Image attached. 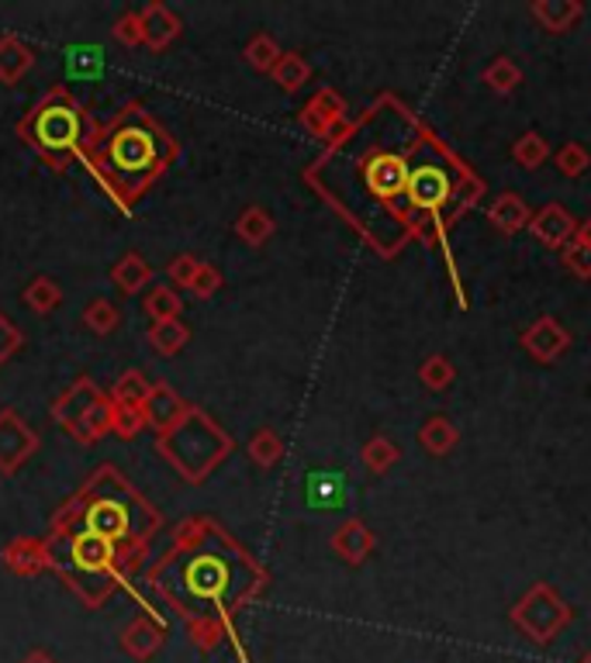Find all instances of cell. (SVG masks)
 Segmentation results:
<instances>
[{
	"label": "cell",
	"instance_id": "obj_12",
	"mask_svg": "<svg viewBox=\"0 0 591 663\" xmlns=\"http://www.w3.org/2000/svg\"><path fill=\"white\" fill-rule=\"evenodd\" d=\"M163 643H166V619H159V615H153V612L135 615V619L125 625V632H122V650H125L132 660H138V663L153 660V656L163 650Z\"/></svg>",
	"mask_w": 591,
	"mask_h": 663
},
{
	"label": "cell",
	"instance_id": "obj_13",
	"mask_svg": "<svg viewBox=\"0 0 591 663\" xmlns=\"http://www.w3.org/2000/svg\"><path fill=\"white\" fill-rule=\"evenodd\" d=\"M4 567L18 578H39L42 570L52 567V546L49 539H35V536H18L4 546Z\"/></svg>",
	"mask_w": 591,
	"mask_h": 663
},
{
	"label": "cell",
	"instance_id": "obj_26",
	"mask_svg": "<svg viewBox=\"0 0 591 663\" xmlns=\"http://www.w3.org/2000/svg\"><path fill=\"white\" fill-rule=\"evenodd\" d=\"M187 342H190V329L180 319L153 322V329H149V345H153L159 356H177Z\"/></svg>",
	"mask_w": 591,
	"mask_h": 663
},
{
	"label": "cell",
	"instance_id": "obj_18",
	"mask_svg": "<svg viewBox=\"0 0 591 663\" xmlns=\"http://www.w3.org/2000/svg\"><path fill=\"white\" fill-rule=\"evenodd\" d=\"M529 14L537 18V24L550 35H560L574 28L584 14V4L581 0H532L529 4Z\"/></svg>",
	"mask_w": 591,
	"mask_h": 663
},
{
	"label": "cell",
	"instance_id": "obj_33",
	"mask_svg": "<svg viewBox=\"0 0 591 663\" xmlns=\"http://www.w3.org/2000/svg\"><path fill=\"white\" fill-rule=\"evenodd\" d=\"M360 459H363V467H367L371 474H387L402 459V449L394 446L387 436H374L371 443H363Z\"/></svg>",
	"mask_w": 591,
	"mask_h": 663
},
{
	"label": "cell",
	"instance_id": "obj_19",
	"mask_svg": "<svg viewBox=\"0 0 591 663\" xmlns=\"http://www.w3.org/2000/svg\"><path fill=\"white\" fill-rule=\"evenodd\" d=\"M488 221L498 228L501 236H516V232H522V228H529L532 211L516 190H505L488 205Z\"/></svg>",
	"mask_w": 591,
	"mask_h": 663
},
{
	"label": "cell",
	"instance_id": "obj_29",
	"mask_svg": "<svg viewBox=\"0 0 591 663\" xmlns=\"http://www.w3.org/2000/svg\"><path fill=\"white\" fill-rule=\"evenodd\" d=\"M246 63L252 66V70H260V73H273V66L280 63V55H284V49L277 45V39L273 35H267V32H257L249 42H246Z\"/></svg>",
	"mask_w": 591,
	"mask_h": 663
},
{
	"label": "cell",
	"instance_id": "obj_27",
	"mask_svg": "<svg viewBox=\"0 0 591 663\" xmlns=\"http://www.w3.org/2000/svg\"><path fill=\"white\" fill-rule=\"evenodd\" d=\"M143 308H146V314H149L153 322H170V319H180L184 301H180V294H177V287L159 283V287H153V291L146 294Z\"/></svg>",
	"mask_w": 591,
	"mask_h": 663
},
{
	"label": "cell",
	"instance_id": "obj_3",
	"mask_svg": "<svg viewBox=\"0 0 591 663\" xmlns=\"http://www.w3.org/2000/svg\"><path fill=\"white\" fill-rule=\"evenodd\" d=\"M76 529L115 542L122 553V581H128L146 557L149 536L159 529V511L115 467H97V474L55 511L49 542L66 539Z\"/></svg>",
	"mask_w": 591,
	"mask_h": 663
},
{
	"label": "cell",
	"instance_id": "obj_32",
	"mask_svg": "<svg viewBox=\"0 0 591 663\" xmlns=\"http://www.w3.org/2000/svg\"><path fill=\"white\" fill-rule=\"evenodd\" d=\"M83 325H87L94 335H111L118 325H122V311L115 301L107 298H94L87 308H83Z\"/></svg>",
	"mask_w": 591,
	"mask_h": 663
},
{
	"label": "cell",
	"instance_id": "obj_6",
	"mask_svg": "<svg viewBox=\"0 0 591 663\" xmlns=\"http://www.w3.org/2000/svg\"><path fill=\"white\" fill-rule=\"evenodd\" d=\"M509 622L522 632L529 643L550 646L560 632L574 622V609L547 581H537L509 609Z\"/></svg>",
	"mask_w": 591,
	"mask_h": 663
},
{
	"label": "cell",
	"instance_id": "obj_36",
	"mask_svg": "<svg viewBox=\"0 0 591 663\" xmlns=\"http://www.w3.org/2000/svg\"><path fill=\"white\" fill-rule=\"evenodd\" d=\"M308 495H312V505L335 508L340 501H346V480L340 474H315L308 480Z\"/></svg>",
	"mask_w": 591,
	"mask_h": 663
},
{
	"label": "cell",
	"instance_id": "obj_10",
	"mask_svg": "<svg viewBox=\"0 0 591 663\" xmlns=\"http://www.w3.org/2000/svg\"><path fill=\"white\" fill-rule=\"evenodd\" d=\"M412 169L415 166H408L398 153H377L363 166V180H367V190L377 197H405Z\"/></svg>",
	"mask_w": 591,
	"mask_h": 663
},
{
	"label": "cell",
	"instance_id": "obj_2",
	"mask_svg": "<svg viewBox=\"0 0 591 663\" xmlns=\"http://www.w3.org/2000/svg\"><path fill=\"white\" fill-rule=\"evenodd\" d=\"M101 180L118 211H132L166 169L177 159V142L153 114L128 104L107 128H97L80 156Z\"/></svg>",
	"mask_w": 591,
	"mask_h": 663
},
{
	"label": "cell",
	"instance_id": "obj_30",
	"mask_svg": "<svg viewBox=\"0 0 591 663\" xmlns=\"http://www.w3.org/2000/svg\"><path fill=\"white\" fill-rule=\"evenodd\" d=\"M481 80L491 86L495 94H512L516 86L522 83V66L516 60H509V55H498V60H491L481 73Z\"/></svg>",
	"mask_w": 591,
	"mask_h": 663
},
{
	"label": "cell",
	"instance_id": "obj_31",
	"mask_svg": "<svg viewBox=\"0 0 591 663\" xmlns=\"http://www.w3.org/2000/svg\"><path fill=\"white\" fill-rule=\"evenodd\" d=\"M550 156H553V149H550V142H547L540 132H522V135L516 138V146H512V159H516L522 169H537V166H543Z\"/></svg>",
	"mask_w": 591,
	"mask_h": 663
},
{
	"label": "cell",
	"instance_id": "obj_17",
	"mask_svg": "<svg viewBox=\"0 0 591 663\" xmlns=\"http://www.w3.org/2000/svg\"><path fill=\"white\" fill-rule=\"evenodd\" d=\"M138 24H143V45H149L153 52L170 49L180 35V18L166 4H159V0L138 11Z\"/></svg>",
	"mask_w": 591,
	"mask_h": 663
},
{
	"label": "cell",
	"instance_id": "obj_45",
	"mask_svg": "<svg viewBox=\"0 0 591 663\" xmlns=\"http://www.w3.org/2000/svg\"><path fill=\"white\" fill-rule=\"evenodd\" d=\"M21 663H55V656H52V653H45V650H32V653H28Z\"/></svg>",
	"mask_w": 591,
	"mask_h": 663
},
{
	"label": "cell",
	"instance_id": "obj_28",
	"mask_svg": "<svg viewBox=\"0 0 591 663\" xmlns=\"http://www.w3.org/2000/svg\"><path fill=\"white\" fill-rule=\"evenodd\" d=\"M21 301L32 308L35 314H49V311H55L63 304V291H60V283H55L52 277H35L21 291Z\"/></svg>",
	"mask_w": 591,
	"mask_h": 663
},
{
	"label": "cell",
	"instance_id": "obj_16",
	"mask_svg": "<svg viewBox=\"0 0 591 663\" xmlns=\"http://www.w3.org/2000/svg\"><path fill=\"white\" fill-rule=\"evenodd\" d=\"M190 412L187 401L170 387V384H153L149 387V397L143 405V415H146V425L156 428V436H163V432H170L177 422H184V415Z\"/></svg>",
	"mask_w": 591,
	"mask_h": 663
},
{
	"label": "cell",
	"instance_id": "obj_24",
	"mask_svg": "<svg viewBox=\"0 0 591 663\" xmlns=\"http://www.w3.org/2000/svg\"><path fill=\"white\" fill-rule=\"evenodd\" d=\"M149 381H146V373L143 370H125L122 377L115 381V387H111V401H115L118 408H135V412H143V405H146V397H149Z\"/></svg>",
	"mask_w": 591,
	"mask_h": 663
},
{
	"label": "cell",
	"instance_id": "obj_22",
	"mask_svg": "<svg viewBox=\"0 0 591 663\" xmlns=\"http://www.w3.org/2000/svg\"><path fill=\"white\" fill-rule=\"evenodd\" d=\"M457 443H460V428L449 422L446 415H433L426 425L418 428V446L426 449V453H433V456L454 453Z\"/></svg>",
	"mask_w": 591,
	"mask_h": 663
},
{
	"label": "cell",
	"instance_id": "obj_9",
	"mask_svg": "<svg viewBox=\"0 0 591 663\" xmlns=\"http://www.w3.org/2000/svg\"><path fill=\"white\" fill-rule=\"evenodd\" d=\"M104 397H107V394H104L91 377H80L73 387H66V394H60V397L52 401V418L60 422V425L70 432V436H73V432H76L83 422H87V415L101 405Z\"/></svg>",
	"mask_w": 591,
	"mask_h": 663
},
{
	"label": "cell",
	"instance_id": "obj_40",
	"mask_svg": "<svg viewBox=\"0 0 591 663\" xmlns=\"http://www.w3.org/2000/svg\"><path fill=\"white\" fill-rule=\"evenodd\" d=\"M221 283H225L221 270L211 267V263H201V270H197V277H194V283H190V294L201 298V301H208V298H215V294L221 291Z\"/></svg>",
	"mask_w": 591,
	"mask_h": 663
},
{
	"label": "cell",
	"instance_id": "obj_15",
	"mask_svg": "<svg viewBox=\"0 0 591 663\" xmlns=\"http://www.w3.org/2000/svg\"><path fill=\"white\" fill-rule=\"evenodd\" d=\"M329 542H332V553L340 557L343 563H350V567L367 563L371 553L377 550V536L371 532L367 522H360V518H346V522L332 532Z\"/></svg>",
	"mask_w": 591,
	"mask_h": 663
},
{
	"label": "cell",
	"instance_id": "obj_35",
	"mask_svg": "<svg viewBox=\"0 0 591 663\" xmlns=\"http://www.w3.org/2000/svg\"><path fill=\"white\" fill-rule=\"evenodd\" d=\"M280 456H284V439L277 436L273 428H260L257 436L249 439V459L257 467H277L280 464Z\"/></svg>",
	"mask_w": 591,
	"mask_h": 663
},
{
	"label": "cell",
	"instance_id": "obj_11",
	"mask_svg": "<svg viewBox=\"0 0 591 663\" xmlns=\"http://www.w3.org/2000/svg\"><path fill=\"white\" fill-rule=\"evenodd\" d=\"M519 342L537 363H557L560 356L571 350V332L560 325L553 314H543V319H537L522 332Z\"/></svg>",
	"mask_w": 591,
	"mask_h": 663
},
{
	"label": "cell",
	"instance_id": "obj_46",
	"mask_svg": "<svg viewBox=\"0 0 591 663\" xmlns=\"http://www.w3.org/2000/svg\"><path fill=\"white\" fill-rule=\"evenodd\" d=\"M578 663H591V650H588V653H584V656H581Z\"/></svg>",
	"mask_w": 591,
	"mask_h": 663
},
{
	"label": "cell",
	"instance_id": "obj_41",
	"mask_svg": "<svg viewBox=\"0 0 591 663\" xmlns=\"http://www.w3.org/2000/svg\"><path fill=\"white\" fill-rule=\"evenodd\" d=\"M111 35H115V42L125 45V49L143 45V24H138V14H135V11H125V14L115 21V28H111Z\"/></svg>",
	"mask_w": 591,
	"mask_h": 663
},
{
	"label": "cell",
	"instance_id": "obj_5",
	"mask_svg": "<svg viewBox=\"0 0 591 663\" xmlns=\"http://www.w3.org/2000/svg\"><path fill=\"white\" fill-rule=\"evenodd\" d=\"M156 449L184 480L201 484L221 459L232 453V439L229 432L218 422H211L201 408H190L184 422H177L170 432H163Z\"/></svg>",
	"mask_w": 591,
	"mask_h": 663
},
{
	"label": "cell",
	"instance_id": "obj_39",
	"mask_svg": "<svg viewBox=\"0 0 591 663\" xmlns=\"http://www.w3.org/2000/svg\"><path fill=\"white\" fill-rule=\"evenodd\" d=\"M143 428H146V415H143V412H135V408H118V405H115V412H111V432H115V436H122V439H135Z\"/></svg>",
	"mask_w": 591,
	"mask_h": 663
},
{
	"label": "cell",
	"instance_id": "obj_7",
	"mask_svg": "<svg viewBox=\"0 0 591 663\" xmlns=\"http://www.w3.org/2000/svg\"><path fill=\"white\" fill-rule=\"evenodd\" d=\"M298 122L304 132H312L315 138H325L329 146H340V142L353 132V125L346 122V101H343V94H335L332 86H322V91L301 107Z\"/></svg>",
	"mask_w": 591,
	"mask_h": 663
},
{
	"label": "cell",
	"instance_id": "obj_38",
	"mask_svg": "<svg viewBox=\"0 0 591 663\" xmlns=\"http://www.w3.org/2000/svg\"><path fill=\"white\" fill-rule=\"evenodd\" d=\"M197 270H201V259H194L190 252H180V256L170 259V267H166V277H170V287H184V291H190V283H194Z\"/></svg>",
	"mask_w": 591,
	"mask_h": 663
},
{
	"label": "cell",
	"instance_id": "obj_43",
	"mask_svg": "<svg viewBox=\"0 0 591 663\" xmlns=\"http://www.w3.org/2000/svg\"><path fill=\"white\" fill-rule=\"evenodd\" d=\"M21 345H24V335L18 332V325L8 319V314L0 311V366H4L21 350Z\"/></svg>",
	"mask_w": 591,
	"mask_h": 663
},
{
	"label": "cell",
	"instance_id": "obj_25",
	"mask_svg": "<svg viewBox=\"0 0 591 663\" xmlns=\"http://www.w3.org/2000/svg\"><path fill=\"white\" fill-rule=\"evenodd\" d=\"M270 76H273V83L280 86V91L294 94V91H301L308 80H312V66H308V60L301 52H284Z\"/></svg>",
	"mask_w": 591,
	"mask_h": 663
},
{
	"label": "cell",
	"instance_id": "obj_1",
	"mask_svg": "<svg viewBox=\"0 0 591 663\" xmlns=\"http://www.w3.org/2000/svg\"><path fill=\"white\" fill-rule=\"evenodd\" d=\"M211 532L215 522L208 518H187L174 539V553L149 570L146 584L187 622L208 615L236 632V612L263 591L267 573L232 539L225 550H211Z\"/></svg>",
	"mask_w": 591,
	"mask_h": 663
},
{
	"label": "cell",
	"instance_id": "obj_20",
	"mask_svg": "<svg viewBox=\"0 0 591 663\" xmlns=\"http://www.w3.org/2000/svg\"><path fill=\"white\" fill-rule=\"evenodd\" d=\"M32 66H35L32 45H24L18 35H4V39H0V83L14 86Z\"/></svg>",
	"mask_w": 591,
	"mask_h": 663
},
{
	"label": "cell",
	"instance_id": "obj_23",
	"mask_svg": "<svg viewBox=\"0 0 591 663\" xmlns=\"http://www.w3.org/2000/svg\"><path fill=\"white\" fill-rule=\"evenodd\" d=\"M273 232H277V221H273V215H270L267 208H260V205H249V208L236 218V236H239L246 246H252V249L267 246Z\"/></svg>",
	"mask_w": 591,
	"mask_h": 663
},
{
	"label": "cell",
	"instance_id": "obj_42",
	"mask_svg": "<svg viewBox=\"0 0 591 663\" xmlns=\"http://www.w3.org/2000/svg\"><path fill=\"white\" fill-rule=\"evenodd\" d=\"M560 256H564V270L568 273H574L578 280H591V249L588 246L571 242V246L560 249Z\"/></svg>",
	"mask_w": 591,
	"mask_h": 663
},
{
	"label": "cell",
	"instance_id": "obj_21",
	"mask_svg": "<svg viewBox=\"0 0 591 663\" xmlns=\"http://www.w3.org/2000/svg\"><path fill=\"white\" fill-rule=\"evenodd\" d=\"M111 280L118 283L122 294H138V291H146V287L153 283V267L146 263V256L125 252L118 263L111 267Z\"/></svg>",
	"mask_w": 591,
	"mask_h": 663
},
{
	"label": "cell",
	"instance_id": "obj_44",
	"mask_svg": "<svg viewBox=\"0 0 591 663\" xmlns=\"http://www.w3.org/2000/svg\"><path fill=\"white\" fill-rule=\"evenodd\" d=\"M574 242L591 249V218H581V221H578V228H574Z\"/></svg>",
	"mask_w": 591,
	"mask_h": 663
},
{
	"label": "cell",
	"instance_id": "obj_8",
	"mask_svg": "<svg viewBox=\"0 0 591 663\" xmlns=\"http://www.w3.org/2000/svg\"><path fill=\"white\" fill-rule=\"evenodd\" d=\"M39 449V432L14 408L0 412V474H18Z\"/></svg>",
	"mask_w": 591,
	"mask_h": 663
},
{
	"label": "cell",
	"instance_id": "obj_14",
	"mask_svg": "<svg viewBox=\"0 0 591 663\" xmlns=\"http://www.w3.org/2000/svg\"><path fill=\"white\" fill-rule=\"evenodd\" d=\"M574 228H578V218L564 208V205H547L532 215L529 221V232L540 246L547 249H564L574 242Z\"/></svg>",
	"mask_w": 591,
	"mask_h": 663
},
{
	"label": "cell",
	"instance_id": "obj_34",
	"mask_svg": "<svg viewBox=\"0 0 591 663\" xmlns=\"http://www.w3.org/2000/svg\"><path fill=\"white\" fill-rule=\"evenodd\" d=\"M418 381H422V387H429V391H446L449 384L457 381V366H454V360H446L443 353H433V356L422 360Z\"/></svg>",
	"mask_w": 591,
	"mask_h": 663
},
{
	"label": "cell",
	"instance_id": "obj_37",
	"mask_svg": "<svg viewBox=\"0 0 591 663\" xmlns=\"http://www.w3.org/2000/svg\"><path fill=\"white\" fill-rule=\"evenodd\" d=\"M553 163L560 169V177L578 180V177H584L588 166H591V153L581 146V142H564V146L553 153Z\"/></svg>",
	"mask_w": 591,
	"mask_h": 663
},
{
	"label": "cell",
	"instance_id": "obj_4",
	"mask_svg": "<svg viewBox=\"0 0 591 663\" xmlns=\"http://www.w3.org/2000/svg\"><path fill=\"white\" fill-rule=\"evenodd\" d=\"M94 132L97 128L87 122V114H83V107L70 97L66 86H55V91H49L18 122V135L60 173L70 166L73 156H83V149H87V142L94 138Z\"/></svg>",
	"mask_w": 591,
	"mask_h": 663
}]
</instances>
